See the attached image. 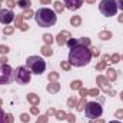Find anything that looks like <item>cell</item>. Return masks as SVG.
Segmentation results:
<instances>
[{"instance_id": "6da1fadb", "label": "cell", "mask_w": 123, "mask_h": 123, "mask_svg": "<svg viewBox=\"0 0 123 123\" xmlns=\"http://www.w3.org/2000/svg\"><path fill=\"white\" fill-rule=\"evenodd\" d=\"M90 60H92V53H90V49L86 46L79 44V46L70 49V52H69V62L72 66L82 67V66L89 64Z\"/></svg>"}, {"instance_id": "7a4b0ae2", "label": "cell", "mask_w": 123, "mask_h": 123, "mask_svg": "<svg viewBox=\"0 0 123 123\" xmlns=\"http://www.w3.org/2000/svg\"><path fill=\"white\" fill-rule=\"evenodd\" d=\"M34 20L40 27H52L56 25L57 22V16L56 12L47 7H40L36 13H34Z\"/></svg>"}, {"instance_id": "3957f363", "label": "cell", "mask_w": 123, "mask_h": 123, "mask_svg": "<svg viewBox=\"0 0 123 123\" xmlns=\"http://www.w3.org/2000/svg\"><path fill=\"white\" fill-rule=\"evenodd\" d=\"M26 66L34 74H42L46 70V62L39 56H29L26 60Z\"/></svg>"}, {"instance_id": "277c9868", "label": "cell", "mask_w": 123, "mask_h": 123, "mask_svg": "<svg viewBox=\"0 0 123 123\" xmlns=\"http://www.w3.org/2000/svg\"><path fill=\"white\" fill-rule=\"evenodd\" d=\"M102 113H103V107H102L100 103H97V102H87L86 103V106H85V115H86L87 119H92V120L99 119L102 116Z\"/></svg>"}, {"instance_id": "5b68a950", "label": "cell", "mask_w": 123, "mask_h": 123, "mask_svg": "<svg viewBox=\"0 0 123 123\" xmlns=\"http://www.w3.org/2000/svg\"><path fill=\"white\" fill-rule=\"evenodd\" d=\"M99 10L103 16L112 17L117 12V1L116 0H102L99 4Z\"/></svg>"}, {"instance_id": "8992f818", "label": "cell", "mask_w": 123, "mask_h": 123, "mask_svg": "<svg viewBox=\"0 0 123 123\" xmlns=\"http://www.w3.org/2000/svg\"><path fill=\"white\" fill-rule=\"evenodd\" d=\"M31 79V72L25 67V66H19L14 72V80L19 83V85H27Z\"/></svg>"}, {"instance_id": "52a82bcc", "label": "cell", "mask_w": 123, "mask_h": 123, "mask_svg": "<svg viewBox=\"0 0 123 123\" xmlns=\"http://www.w3.org/2000/svg\"><path fill=\"white\" fill-rule=\"evenodd\" d=\"M13 76H14V72L7 63L0 66V85H9Z\"/></svg>"}, {"instance_id": "ba28073f", "label": "cell", "mask_w": 123, "mask_h": 123, "mask_svg": "<svg viewBox=\"0 0 123 123\" xmlns=\"http://www.w3.org/2000/svg\"><path fill=\"white\" fill-rule=\"evenodd\" d=\"M96 83L100 86V89H102L105 93H109L110 96H116V92L110 89V83H109V79H107L106 76L99 74V76L96 77Z\"/></svg>"}, {"instance_id": "9c48e42d", "label": "cell", "mask_w": 123, "mask_h": 123, "mask_svg": "<svg viewBox=\"0 0 123 123\" xmlns=\"http://www.w3.org/2000/svg\"><path fill=\"white\" fill-rule=\"evenodd\" d=\"M14 17H16V14L10 9H1L0 10V23L1 25H7L9 26L14 20Z\"/></svg>"}, {"instance_id": "30bf717a", "label": "cell", "mask_w": 123, "mask_h": 123, "mask_svg": "<svg viewBox=\"0 0 123 123\" xmlns=\"http://www.w3.org/2000/svg\"><path fill=\"white\" fill-rule=\"evenodd\" d=\"M72 37V34H70V31L67 30H62L57 36H56V43L59 44V46H64L66 43H67V40Z\"/></svg>"}, {"instance_id": "8fae6325", "label": "cell", "mask_w": 123, "mask_h": 123, "mask_svg": "<svg viewBox=\"0 0 123 123\" xmlns=\"http://www.w3.org/2000/svg\"><path fill=\"white\" fill-rule=\"evenodd\" d=\"M83 1H85V0H64L63 4H64V7L69 9V10H77V9L82 7Z\"/></svg>"}, {"instance_id": "7c38bea8", "label": "cell", "mask_w": 123, "mask_h": 123, "mask_svg": "<svg viewBox=\"0 0 123 123\" xmlns=\"http://www.w3.org/2000/svg\"><path fill=\"white\" fill-rule=\"evenodd\" d=\"M60 83H57V82H50L49 85H47V87H46V90L49 93H52V94H55V93H59L60 92Z\"/></svg>"}, {"instance_id": "4fadbf2b", "label": "cell", "mask_w": 123, "mask_h": 123, "mask_svg": "<svg viewBox=\"0 0 123 123\" xmlns=\"http://www.w3.org/2000/svg\"><path fill=\"white\" fill-rule=\"evenodd\" d=\"M106 77L109 79V82H116L117 80V72L113 67H107L106 70Z\"/></svg>"}, {"instance_id": "5bb4252c", "label": "cell", "mask_w": 123, "mask_h": 123, "mask_svg": "<svg viewBox=\"0 0 123 123\" xmlns=\"http://www.w3.org/2000/svg\"><path fill=\"white\" fill-rule=\"evenodd\" d=\"M27 102L30 103L31 106H37L40 103V97L36 93H27Z\"/></svg>"}, {"instance_id": "9a60e30c", "label": "cell", "mask_w": 123, "mask_h": 123, "mask_svg": "<svg viewBox=\"0 0 123 123\" xmlns=\"http://www.w3.org/2000/svg\"><path fill=\"white\" fill-rule=\"evenodd\" d=\"M40 52H42V55H43V56H46V57H50V56L53 55V49H52V46H49V44L42 46Z\"/></svg>"}, {"instance_id": "2e32d148", "label": "cell", "mask_w": 123, "mask_h": 123, "mask_svg": "<svg viewBox=\"0 0 123 123\" xmlns=\"http://www.w3.org/2000/svg\"><path fill=\"white\" fill-rule=\"evenodd\" d=\"M16 4L20 9H23V10H27V9H30V6H31V0H17Z\"/></svg>"}, {"instance_id": "e0dca14e", "label": "cell", "mask_w": 123, "mask_h": 123, "mask_svg": "<svg viewBox=\"0 0 123 123\" xmlns=\"http://www.w3.org/2000/svg\"><path fill=\"white\" fill-rule=\"evenodd\" d=\"M112 36H113V34H112L110 30H102L99 33V39H100V40H110Z\"/></svg>"}, {"instance_id": "ac0fdd59", "label": "cell", "mask_w": 123, "mask_h": 123, "mask_svg": "<svg viewBox=\"0 0 123 123\" xmlns=\"http://www.w3.org/2000/svg\"><path fill=\"white\" fill-rule=\"evenodd\" d=\"M70 25H72L73 27H79V26L82 25V17H80V16H72V17H70Z\"/></svg>"}, {"instance_id": "d6986e66", "label": "cell", "mask_w": 123, "mask_h": 123, "mask_svg": "<svg viewBox=\"0 0 123 123\" xmlns=\"http://www.w3.org/2000/svg\"><path fill=\"white\" fill-rule=\"evenodd\" d=\"M22 26H23V14H16V17H14V27L22 29Z\"/></svg>"}, {"instance_id": "ffe728a7", "label": "cell", "mask_w": 123, "mask_h": 123, "mask_svg": "<svg viewBox=\"0 0 123 123\" xmlns=\"http://www.w3.org/2000/svg\"><path fill=\"white\" fill-rule=\"evenodd\" d=\"M43 42L46 43V44H49V46H52V43L55 42V37L50 34V33H44L43 34Z\"/></svg>"}, {"instance_id": "44dd1931", "label": "cell", "mask_w": 123, "mask_h": 123, "mask_svg": "<svg viewBox=\"0 0 123 123\" xmlns=\"http://www.w3.org/2000/svg\"><path fill=\"white\" fill-rule=\"evenodd\" d=\"M80 87H83V82L82 80H73L70 83V89L72 90H79Z\"/></svg>"}, {"instance_id": "7402d4cb", "label": "cell", "mask_w": 123, "mask_h": 123, "mask_svg": "<svg viewBox=\"0 0 123 123\" xmlns=\"http://www.w3.org/2000/svg\"><path fill=\"white\" fill-rule=\"evenodd\" d=\"M70 49H73V47H76V46H79L80 44V42H79V39H73V37H70L69 40H67V43H66Z\"/></svg>"}, {"instance_id": "603a6c76", "label": "cell", "mask_w": 123, "mask_h": 123, "mask_svg": "<svg viewBox=\"0 0 123 123\" xmlns=\"http://www.w3.org/2000/svg\"><path fill=\"white\" fill-rule=\"evenodd\" d=\"M76 106H77V99H76L74 96L69 97V99H67V107L73 109V107H76Z\"/></svg>"}, {"instance_id": "cb8c5ba5", "label": "cell", "mask_w": 123, "mask_h": 123, "mask_svg": "<svg viewBox=\"0 0 123 123\" xmlns=\"http://www.w3.org/2000/svg\"><path fill=\"white\" fill-rule=\"evenodd\" d=\"M86 97H82L80 99V102H77V106H76V110H79V112H82V110H85V106H86Z\"/></svg>"}, {"instance_id": "d4e9b609", "label": "cell", "mask_w": 123, "mask_h": 123, "mask_svg": "<svg viewBox=\"0 0 123 123\" xmlns=\"http://www.w3.org/2000/svg\"><path fill=\"white\" fill-rule=\"evenodd\" d=\"M53 6H55V12H56V13H62V12L64 10V4H63L62 1H55Z\"/></svg>"}, {"instance_id": "484cf974", "label": "cell", "mask_w": 123, "mask_h": 123, "mask_svg": "<svg viewBox=\"0 0 123 123\" xmlns=\"http://www.w3.org/2000/svg\"><path fill=\"white\" fill-rule=\"evenodd\" d=\"M56 119L57 120H66V117H67V113L66 112H63V110H56Z\"/></svg>"}, {"instance_id": "4316f807", "label": "cell", "mask_w": 123, "mask_h": 123, "mask_svg": "<svg viewBox=\"0 0 123 123\" xmlns=\"http://www.w3.org/2000/svg\"><path fill=\"white\" fill-rule=\"evenodd\" d=\"M47 79H49V82H56L59 79V73L57 72H50L47 74Z\"/></svg>"}, {"instance_id": "83f0119b", "label": "cell", "mask_w": 123, "mask_h": 123, "mask_svg": "<svg viewBox=\"0 0 123 123\" xmlns=\"http://www.w3.org/2000/svg\"><path fill=\"white\" fill-rule=\"evenodd\" d=\"M79 42H80V44H82V46L90 47V39H89V37H80V39H79Z\"/></svg>"}, {"instance_id": "f1b7e54d", "label": "cell", "mask_w": 123, "mask_h": 123, "mask_svg": "<svg viewBox=\"0 0 123 123\" xmlns=\"http://www.w3.org/2000/svg\"><path fill=\"white\" fill-rule=\"evenodd\" d=\"M31 17H34V12H33L31 9L25 10V13H23V19H31Z\"/></svg>"}, {"instance_id": "f546056e", "label": "cell", "mask_w": 123, "mask_h": 123, "mask_svg": "<svg viewBox=\"0 0 123 123\" xmlns=\"http://www.w3.org/2000/svg\"><path fill=\"white\" fill-rule=\"evenodd\" d=\"M60 66H62V69H63V70H66V72H69V70L72 69V64H70V62H69V60H67V62L62 60L60 62Z\"/></svg>"}, {"instance_id": "4dcf8cb0", "label": "cell", "mask_w": 123, "mask_h": 123, "mask_svg": "<svg viewBox=\"0 0 123 123\" xmlns=\"http://www.w3.org/2000/svg\"><path fill=\"white\" fill-rule=\"evenodd\" d=\"M106 67H107V63H106V62H103V60H102V62H99V63L96 64V70H99V72L105 70Z\"/></svg>"}, {"instance_id": "1f68e13d", "label": "cell", "mask_w": 123, "mask_h": 123, "mask_svg": "<svg viewBox=\"0 0 123 123\" xmlns=\"http://www.w3.org/2000/svg\"><path fill=\"white\" fill-rule=\"evenodd\" d=\"M13 33H14V27H12V26H6L3 29V34H6V36H10Z\"/></svg>"}, {"instance_id": "d6a6232c", "label": "cell", "mask_w": 123, "mask_h": 123, "mask_svg": "<svg viewBox=\"0 0 123 123\" xmlns=\"http://www.w3.org/2000/svg\"><path fill=\"white\" fill-rule=\"evenodd\" d=\"M119 60H120V55L119 53H113L112 56H110V63H119Z\"/></svg>"}, {"instance_id": "836d02e7", "label": "cell", "mask_w": 123, "mask_h": 123, "mask_svg": "<svg viewBox=\"0 0 123 123\" xmlns=\"http://www.w3.org/2000/svg\"><path fill=\"white\" fill-rule=\"evenodd\" d=\"M20 120L23 123H29L30 122V116H29L27 113H22V115H20Z\"/></svg>"}, {"instance_id": "e575fe53", "label": "cell", "mask_w": 123, "mask_h": 123, "mask_svg": "<svg viewBox=\"0 0 123 123\" xmlns=\"http://www.w3.org/2000/svg\"><path fill=\"white\" fill-rule=\"evenodd\" d=\"M10 52L9 46H4V44H0V55H7Z\"/></svg>"}, {"instance_id": "d590c367", "label": "cell", "mask_w": 123, "mask_h": 123, "mask_svg": "<svg viewBox=\"0 0 123 123\" xmlns=\"http://www.w3.org/2000/svg\"><path fill=\"white\" fill-rule=\"evenodd\" d=\"M66 120L69 123H76V116L73 115V113H67V117H66Z\"/></svg>"}, {"instance_id": "8d00e7d4", "label": "cell", "mask_w": 123, "mask_h": 123, "mask_svg": "<svg viewBox=\"0 0 123 123\" xmlns=\"http://www.w3.org/2000/svg\"><path fill=\"white\" fill-rule=\"evenodd\" d=\"M99 93H100V89L94 87V89H90V90H89V96H93V97H96V96H99Z\"/></svg>"}, {"instance_id": "74e56055", "label": "cell", "mask_w": 123, "mask_h": 123, "mask_svg": "<svg viewBox=\"0 0 123 123\" xmlns=\"http://www.w3.org/2000/svg\"><path fill=\"white\" fill-rule=\"evenodd\" d=\"M47 115H43V116H39V119L36 120V123H47Z\"/></svg>"}, {"instance_id": "f35d334b", "label": "cell", "mask_w": 123, "mask_h": 123, "mask_svg": "<svg viewBox=\"0 0 123 123\" xmlns=\"http://www.w3.org/2000/svg\"><path fill=\"white\" fill-rule=\"evenodd\" d=\"M6 123H13L14 122V117H13V115L12 113H6Z\"/></svg>"}, {"instance_id": "ab89813d", "label": "cell", "mask_w": 123, "mask_h": 123, "mask_svg": "<svg viewBox=\"0 0 123 123\" xmlns=\"http://www.w3.org/2000/svg\"><path fill=\"white\" fill-rule=\"evenodd\" d=\"M90 53H92V56H94V57L100 56V52H99V49H97V47H92V49H90Z\"/></svg>"}, {"instance_id": "60d3db41", "label": "cell", "mask_w": 123, "mask_h": 123, "mask_svg": "<svg viewBox=\"0 0 123 123\" xmlns=\"http://www.w3.org/2000/svg\"><path fill=\"white\" fill-rule=\"evenodd\" d=\"M79 93H80V96H82V97L89 96V90H87V89H83V87H80V89H79Z\"/></svg>"}, {"instance_id": "b9f144b4", "label": "cell", "mask_w": 123, "mask_h": 123, "mask_svg": "<svg viewBox=\"0 0 123 123\" xmlns=\"http://www.w3.org/2000/svg\"><path fill=\"white\" fill-rule=\"evenodd\" d=\"M30 113L34 115V116H39V107L37 106H31L30 107Z\"/></svg>"}, {"instance_id": "7bdbcfd3", "label": "cell", "mask_w": 123, "mask_h": 123, "mask_svg": "<svg viewBox=\"0 0 123 123\" xmlns=\"http://www.w3.org/2000/svg\"><path fill=\"white\" fill-rule=\"evenodd\" d=\"M6 4H7L9 9H13L16 6V0H6Z\"/></svg>"}, {"instance_id": "ee69618b", "label": "cell", "mask_w": 123, "mask_h": 123, "mask_svg": "<svg viewBox=\"0 0 123 123\" xmlns=\"http://www.w3.org/2000/svg\"><path fill=\"white\" fill-rule=\"evenodd\" d=\"M115 116H116L117 119H123V109H117V110L115 112Z\"/></svg>"}, {"instance_id": "f6af8a7d", "label": "cell", "mask_w": 123, "mask_h": 123, "mask_svg": "<svg viewBox=\"0 0 123 123\" xmlns=\"http://www.w3.org/2000/svg\"><path fill=\"white\" fill-rule=\"evenodd\" d=\"M6 115H4V112L1 110V107H0V123H6V117H4Z\"/></svg>"}, {"instance_id": "bcb514c9", "label": "cell", "mask_w": 123, "mask_h": 123, "mask_svg": "<svg viewBox=\"0 0 123 123\" xmlns=\"http://www.w3.org/2000/svg\"><path fill=\"white\" fill-rule=\"evenodd\" d=\"M47 116H55L56 115V109H53V107H50V109H47V113H46Z\"/></svg>"}, {"instance_id": "7dc6e473", "label": "cell", "mask_w": 123, "mask_h": 123, "mask_svg": "<svg viewBox=\"0 0 123 123\" xmlns=\"http://www.w3.org/2000/svg\"><path fill=\"white\" fill-rule=\"evenodd\" d=\"M102 60L106 62V63H110V56H109V55H103V56H102Z\"/></svg>"}, {"instance_id": "c3c4849f", "label": "cell", "mask_w": 123, "mask_h": 123, "mask_svg": "<svg viewBox=\"0 0 123 123\" xmlns=\"http://www.w3.org/2000/svg\"><path fill=\"white\" fill-rule=\"evenodd\" d=\"M7 57H6V56H1V57H0V64H6V63H7Z\"/></svg>"}, {"instance_id": "681fc988", "label": "cell", "mask_w": 123, "mask_h": 123, "mask_svg": "<svg viewBox=\"0 0 123 123\" xmlns=\"http://www.w3.org/2000/svg\"><path fill=\"white\" fill-rule=\"evenodd\" d=\"M29 27H30L29 25H26V23H23V26H22V29H20V30H22V31H26V30H29Z\"/></svg>"}, {"instance_id": "f907efd6", "label": "cell", "mask_w": 123, "mask_h": 123, "mask_svg": "<svg viewBox=\"0 0 123 123\" xmlns=\"http://www.w3.org/2000/svg\"><path fill=\"white\" fill-rule=\"evenodd\" d=\"M117 9L123 10V0H117Z\"/></svg>"}, {"instance_id": "816d5d0a", "label": "cell", "mask_w": 123, "mask_h": 123, "mask_svg": "<svg viewBox=\"0 0 123 123\" xmlns=\"http://www.w3.org/2000/svg\"><path fill=\"white\" fill-rule=\"evenodd\" d=\"M40 3H42V4H50L52 0H40Z\"/></svg>"}, {"instance_id": "f5cc1de1", "label": "cell", "mask_w": 123, "mask_h": 123, "mask_svg": "<svg viewBox=\"0 0 123 123\" xmlns=\"http://www.w3.org/2000/svg\"><path fill=\"white\" fill-rule=\"evenodd\" d=\"M117 20H119V23H123V13H120V14L117 16Z\"/></svg>"}, {"instance_id": "db71d44e", "label": "cell", "mask_w": 123, "mask_h": 123, "mask_svg": "<svg viewBox=\"0 0 123 123\" xmlns=\"http://www.w3.org/2000/svg\"><path fill=\"white\" fill-rule=\"evenodd\" d=\"M92 123H105L103 119H96V120H92Z\"/></svg>"}, {"instance_id": "11a10c76", "label": "cell", "mask_w": 123, "mask_h": 123, "mask_svg": "<svg viewBox=\"0 0 123 123\" xmlns=\"http://www.w3.org/2000/svg\"><path fill=\"white\" fill-rule=\"evenodd\" d=\"M86 3H89V4H94L96 3V0H85Z\"/></svg>"}, {"instance_id": "9f6ffc18", "label": "cell", "mask_w": 123, "mask_h": 123, "mask_svg": "<svg viewBox=\"0 0 123 123\" xmlns=\"http://www.w3.org/2000/svg\"><path fill=\"white\" fill-rule=\"evenodd\" d=\"M119 96H120V100H122V102H123V90H122V92H120V94H119Z\"/></svg>"}, {"instance_id": "6f0895ef", "label": "cell", "mask_w": 123, "mask_h": 123, "mask_svg": "<svg viewBox=\"0 0 123 123\" xmlns=\"http://www.w3.org/2000/svg\"><path fill=\"white\" fill-rule=\"evenodd\" d=\"M109 123H122V122H119V120H112V122H109Z\"/></svg>"}, {"instance_id": "680465c9", "label": "cell", "mask_w": 123, "mask_h": 123, "mask_svg": "<svg viewBox=\"0 0 123 123\" xmlns=\"http://www.w3.org/2000/svg\"><path fill=\"white\" fill-rule=\"evenodd\" d=\"M120 60H123V55H122V56H120Z\"/></svg>"}, {"instance_id": "91938a15", "label": "cell", "mask_w": 123, "mask_h": 123, "mask_svg": "<svg viewBox=\"0 0 123 123\" xmlns=\"http://www.w3.org/2000/svg\"><path fill=\"white\" fill-rule=\"evenodd\" d=\"M0 106H1V99H0Z\"/></svg>"}, {"instance_id": "94428289", "label": "cell", "mask_w": 123, "mask_h": 123, "mask_svg": "<svg viewBox=\"0 0 123 123\" xmlns=\"http://www.w3.org/2000/svg\"><path fill=\"white\" fill-rule=\"evenodd\" d=\"M1 1H3V0H0V3H1Z\"/></svg>"}, {"instance_id": "6125c7cd", "label": "cell", "mask_w": 123, "mask_h": 123, "mask_svg": "<svg viewBox=\"0 0 123 123\" xmlns=\"http://www.w3.org/2000/svg\"><path fill=\"white\" fill-rule=\"evenodd\" d=\"M0 10H1V9H0Z\"/></svg>"}]
</instances>
